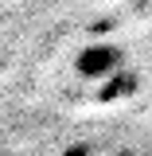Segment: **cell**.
Instances as JSON below:
<instances>
[{
  "label": "cell",
  "instance_id": "1",
  "mask_svg": "<svg viewBox=\"0 0 152 156\" xmlns=\"http://www.w3.org/2000/svg\"><path fill=\"white\" fill-rule=\"evenodd\" d=\"M74 70L82 78H105V74H117L121 70V51L113 43H90L82 47L74 58Z\"/></svg>",
  "mask_w": 152,
  "mask_h": 156
}]
</instances>
